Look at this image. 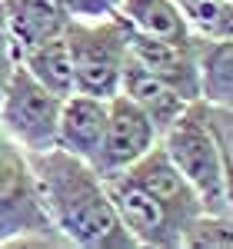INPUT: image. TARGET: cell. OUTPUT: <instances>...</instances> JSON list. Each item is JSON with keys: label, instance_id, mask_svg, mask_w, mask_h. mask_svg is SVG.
I'll return each instance as SVG.
<instances>
[{"label": "cell", "instance_id": "6da1fadb", "mask_svg": "<svg viewBox=\"0 0 233 249\" xmlns=\"http://www.w3.org/2000/svg\"><path fill=\"white\" fill-rule=\"evenodd\" d=\"M37 179L40 203L54 230L67 246L80 249H136L134 236L123 230L103 176L94 163L67 153L60 146L27 153Z\"/></svg>", "mask_w": 233, "mask_h": 249}, {"label": "cell", "instance_id": "7a4b0ae2", "mask_svg": "<svg viewBox=\"0 0 233 249\" xmlns=\"http://www.w3.org/2000/svg\"><path fill=\"white\" fill-rule=\"evenodd\" d=\"M160 146L194 186L203 213H227L223 199V150L207 120L203 100H194L174 123L160 133Z\"/></svg>", "mask_w": 233, "mask_h": 249}, {"label": "cell", "instance_id": "3957f363", "mask_svg": "<svg viewBox=\"0 0 233 249\" xmlns=\"http://www.w3.org/2000/svg\"><path fill=\"white\" fill-rule=\"evenodd\" d=\"M67 50L74 63V90L110 100L123 87V70L130 60V40L127 23L120 14L103 20H70L67 30Z\"/></svg>", "mask_w": 233, "mask_h": 249}, {"label": "cell", "instance_id": "277c9868", "mask_svg": "<svg viewBox=\"0 0 233 249\" xmlns=\"http://www.w3.org/2000/svg\"><path fill=\"white\" fill-rule=\"evenodd\" d=\"M67 246L40 203L30 160L0 130V246Z\"/></svg>", "mask_w": 233, "mask_h": 249}, {"label": "cell", "instance_id": "5b68a950", "mask_svg": "<svg viewBox=\"0 0 233 249\" xmlns=\"http://www.w3.org/2000/svg\"><path fill=\"white\" fill-rule=\"evenodd\" d=\"M63 96L50 93L27 67H14L0 96V130L23 153H40L57 146V116Z\"/></svg>", "mask_w": 233, "mask_h": 249}, {"label": "cell", "instance_id": "8992f818", "mask_svg": "<svg viewBox=\"0 0 233 249\" xmlns=\"http://www.w3.org/2000/svg\"><path fill=\"white\" fill-rule=\"evenodd\" d=\"M100 176H103L107 196H110V203H114L116 216H120V223H123V230L134 236L136 246L180 249L183 223L174 219V216L163 210L130 173L127 170H110V173H100Z\"/></svg>", "mask_w": 233, "mask_h": 249}, {"label": "cell", "instance_id": "52a82bcc", "mask_svg": "<svg viewBox=\"0 0 233 249\" xmlns=\"http://www.w3.org/2000/svg\"><path fill=\"white\" fill-rule=\"evenodd\" d=\"M156 143H160V133H156L154 120L123 90L107 100V126H103V146H100V160H97L100 173L134 166Z\"/></svg>", "mask_w": 233, "mask_h": 249}, {"label": "cell", "instance_id": "ba28073f", "mask_svg": "<svg viewBox=\"0 0 233 249\" xmlns=\"http://www.w3.org/2000/svg\"><path fill=\"white\" fill-rule=\"evenodd\" d=\"M127 40H130V57L147 67L150 73L163 77L170 87H176L187 100H200V87H196V57H200V34L190 40H156L134 34L127 27Z\"/></svg>", "mask_w": 233, "mask_h": 249}, {"label": "cell", "instance_id": "9c48e42d", "mask_svg": "<svg viewBox=\"0 0 233 249\" xmlns=\"http://www.w3.org/2000/svg\"><path fill=\"white\" fill-rule=\"evenodd\" d=\"M127 173H130V176H134L136 183L150 193L174 219L183 223V230H187V223L194 219L196 213H203L194 186L183 179V173L174 166V160L167 156V150H163L160 143H156L154 150H147L134 166H127Z\"/></svg>", "mask_w": 233, "mask_h": 249}, {"label": "cell", "instance_id": "30bf717a", "mask_svg": "<svg viewBox=\"0 0 233 249\" xmlns=\"http://www.w3.org/2000/svg\"><path fill=\"white\" fill-rule=\"evenodd\" d=\"M103 126H107V100L74 90L60 103L57 146L97 166L100 146H103Z\"/></svg>", "mask_w": 233, "mask_h": 249}, {"label": "cell", "instance_id": "8fae6325", "mask_svg": "<svg viewBox=\"0 0 233 249\" xmlns=\"http://www.w3.org/2000/svg\"><path fill=\"white\" fill-rule=\"evenodd\" d=\"M3 3H7L3 30L14 43V53H23L27 47L60 37L70 23L63 0H3Z\"/></svg>", "mask_w": 233, "mask_h": 249}, {"label": "cell", "instance_id": "7c38bea8", "mask_svg": "<svg viewBox=\"0 0 233 249\" xmlns=\"http://www.w3.org/2000/svg\"><path fill=\"white\" fill-rule=\"evenodd\" d=\"M123 93L134 100L136 107L143 110V113L154 120L156 133H163L170 123H174L176 116L183 113L194 100H187V96L180 93L176 87H170L163 77H156L150 73L147 67H140L134 57L127 60V70H123V87H120Z\"/></svg>", "mask_w": 233, "mask_h": 249}, {"label": "cell", "instance_id": "4fadbf2b", "mask_svg": "<svg viewBox=\"0 0 233 249\" xmlns=\"http://www.w3.org/2000/svg\"><path fill=\"white\" fill-rule=\"evenodd\" d=\"M196 87L207 107L233 110V37H200Z\"/></svg>", "mask_w": 233, "mask_h": 249}, {"label": "cell", "instance_id": "5bb4252c", "mask_svg": "<svg viewBox=\"0 0 233 249\" xmlns=\"http://www.w3.org/2000/svg\"><path fill=\"white\" fill-rule=\"evenodd\" d=\"M116 14L123 17V23L134 34H143V37H156V40L196 37L176 0H120Z\"/></svg>", "mask_w": 233, "mask_h": 249}, {"label": "cell", "instance_id": "9a60e30c", "mask_svg": "<svg viewBox=\"0 0 233 249\" xmlns=\"http://www.w3.org/2000/svg\"><path fill=\"white\" fill-rule=\"evenodd\" d=\"M17 63L27 67L30 77L40 80L50 93H57V96L74 93V63H70V50H67L63 34L43 40L37 47H27L23 53H17Z\"/></svg>", "mask_w": 233, "mask_h": 249}, {"label": "cell", "instance_id": "2e32d148", "mask_svg": "<svg viewBox=\"0 0 233 249\" xmlns=\"http://www.w3.org/2000/svg\"><path fill=\"white\" fill-rule=\"evenodd\" d=\"M180 246L187 249H233V216L227 213H196L187 223Z\"/></svg>", "mask_w": 233, "mask_h": 249}, {"label": "cell", "instance_id": "e0dca14e", "mask_svg": "<svg viewBox=\"0 0 233 249\" xmlns=\"http://www.w3.org/2000/svg\"><path fill=\"white\" fill-rule=\"evenodd\" d=\"M70 20H103L120 10V0H63Z\"/></svg>", "mask_w": 233, "mask_h": 249}, {"label": "cell", "instance_id": "ac0fdd59", "mask_svg": "<svg viewBox=\"0 0 233 249\" xmlns=\"http://www.w3.org/2000/svg\"><path fill=\"white\" fill-rule=\"evenodd\" d=\"M203 107H207V103H203ZM207 120H210V126H214L216 143H220L223 156L233 163V110H223V107H207Z\"/></svg>", "mask_w": 233, "mask_h": 249}, {"label": "cell", "instance_id": "d6986e66", "mask_svg": "<svg viewBox=\"0 0 233 249\" xmlns=\"http://www.w3.org/2000/svg\"><path fill=\"white\" fill-rule=\"evenodd\" d=\"M17 67V53H14V43L7 37V30L0 27V96H3V87L10 80V70Z\"/></svg>", "mask_w": 233, "mask_h": 249}, {"label": "cell", "instance_id": "ffe728a7", "mask_svg": "<svg viewBox=\"0 0 233 249\" xmlns=\"http://www.w3.org/2000/svg\"><path fill=\"white\" fill-rule=\"evenodd\" d=\"M3 17H7V3L0 0V27H3Z\"/></svg>", "mask_w": 233, "mask_h": 249}]
</instances>
